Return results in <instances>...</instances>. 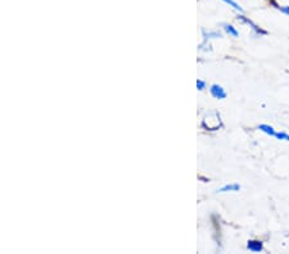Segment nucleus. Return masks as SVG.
<instances>
[{
	"label": "nucleus",
	"instance_id": "f03ea898",
	"mask_svg": "<svg viewBox=\"0 0 289 254\" xmlns=\"http://www.w3.org/2000/svg\"><path fill=\"white\" fill-rule=\"evenodd\" d=\"M247 249L253 253H258L264 251V244L260 240H249L247 244Z\"/></svg>",
	"mask_w": 289,
	"mask_h": 254
},
{
	"label": "nucleus",
	"instance_id": "f257e3e1",
	"mask_svg": "<svg viewBox=\"0 0 289 254\" xmlns=\"http://www.w3.org/2000/svg\"><path fill=\"white\" fill-rule=\"evenodd\" d=\"M209 93H211V95H212L215 99H219V100L225 99L227 95L225 89H224L223 86H220V85H212V86L209 87Z\"/></svg>",
	"mask_w": 289,
	"mask_h": 254
},
{
	"label": "nucleus",
	"instance_id": "39448f33",
	"mask_svg": "<svg viewBox=\"0 0 289 254\" xmlns=\"http://www.w3.org/2000/svg\"><path fill=\"white\" fill-rule=\"evenodd\" d=\"M224 30L227 31V34L233 36V38H238V36H239V32H238L237 30H235V27L231 26V24H224Z\"/></svg>",
	"mask_w": 289,
	"mask_h": 254
},
{
	"label": "nucleus",
	"instance_id": "6e6552de",
	"mask_svg": "<svg viewBox=\"0 0 289 254\" xmlns=\"http://www.w3.org/2000/svg\"><path fill=\"white\" fill-rule=\"evenodd\" d=\"M197 87H198V90L199 91H202L205 90V87H206V82L203 80H197Z\"/></svg>",
	"mask_w": 289,
	"mask_h": 254
},
{
	"label": "nucleus",
	"instance_id": "7ed1b4c3",
	"mask_svg": "<svg viewBox=\"0 0 289 254\" xmlns=\"http://www.w3.org/2000/svg\"><path fill=\"white\" fill-rule=\"evenodd\" d=\"M241 190V186L238 184H230V185H225L221 189H219L217 192L219 193H227V192H239Z\"/></svg>",
	"mask_w": 289,
	"mask_h": 254
},
{
	"label": "nucleus",
	"instance_id": "423d86ee",
	"mask_svg": "<svg viewBox=\"0 0 289 254\" xmlns=\"http://www.w3.org/2000/svg\"><path fill=\"white\" fill-rule=\"evenodd\" d=\"M223 1L225 4H227V5H230V7L233 8V9H235V11L243 12V9H242L241 5H239V4H238V3H235L234 0H223Z\"/></svg>",
	"mask_w": 289,
	"mask_h": 254
},
{
	"label": "nucleus",
	"instance_id": "0eeeda50",
	"mask_svg": "<svg viewBox=\"0 0 289 254\" xmlns=\"http://www.w3.org/2000/svg\"><path fill=\"white\" fill-rule=\"evenodd\" d=\"M275 137L279 140H287V141H289V135L286 133H276Z\"/></svg>",
	"mask_w": 289,
	"mask_h": 254
},
{
	"label": "nucleus",
	"instance_id": "1a4fd4ad",
	"mask_svg": "<svg viewBox=\"0 0 289 254\" xmlns=\"http://www.w3.org/2000/svg\"><path fill=\"white\" fill-rule=\"evenodd\" d=\"M278 9H280V11L283 12L284 14H287L289 17V5H284V7H276Z\"/></svg>",
	"mask_w": 289,
	"mask_h": 254
},
{
	"label": "nucleus",
	"instance_id": "20e7f679",
	"mask_svg": "<svg viewBox=\"0 0 289 254\" xmlns=\"http://www.w3.org/2000/svg\"><path fill=\"white\" fill-rule=\"evenodd\" d=\"M258 130H261L262 133L268 134V135L270 136H275L276 135V131L274 130V127L270 125H265V123H262V125L258 126Z\"/></svg>",
	"mask_w": 289,
	"mask_h": 254
}]
</instances>
